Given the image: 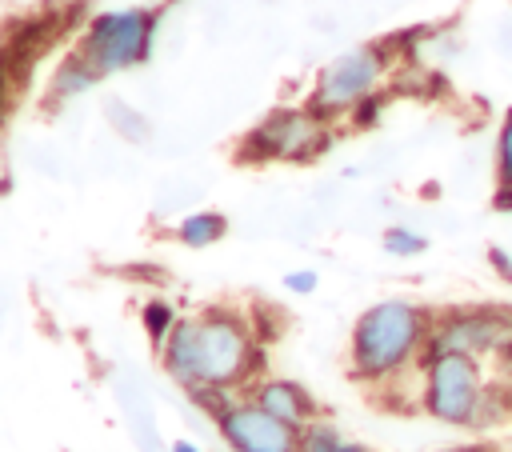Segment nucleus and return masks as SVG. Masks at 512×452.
I'll return each mask as SVG.
<instances>
[{
  "label": "nucleus",
  "instance_id": "obj_24",
  "mask_svg": "<svg viewBox=\"0 0 512 452\" xmlns=\"http://www.w3.org/2000/svg\"><path fill=\"white\" fill-rule=\"evenodd\" d=\"M340 452H372V448H368V444H356V440H344Z\"/></svg>",
  "mask_w": 512,
  "mask_h": 452
},
{
  "label": "nucleus",
  "instance_id": "obj_23",
  "mask_svg": "<svg viewBox=\"0 0 512 452\" xmlns=\"http://www.w3.org/2000/svg\"><path fill=\"white\" fill-rule=\"evenodd\" d=\"M168 452H204V448H200V444H192V440H176Z\"/></svg>",
  "mask_w": 512,
  "mask_h": 452
},
{
  "label": "nucleus",
  "instance_id": "obj_14",
  "mask_svg": "<svg viewBox=\"0 0 512 452\" xmlns=\"http://www.w3.org/2000/svg\"><path fill=\"white\" fill-rule=\"evenodd\" d=\"M340 448H344V436L336 424L312 420L308 428H300V452H340Z\"/></svg>",
  "mask_w": 512,
  "mask_h": 452
},
{
  "label": "nucleus",
  "instance_id": "obj_2",
  "mask_svg": "<svg viewBox=\"0 0 512 452\" xmlns=\"http://www.w3.org/2000/svg\"><path fill=\"white\" fill-rule=\"evenodd\" d=\"M436 312L416 300H376L352 324L348 368L360 384H392L420 368Z\"/></svg>",
  "mask_w": 512,
  "mask_h": 452
},
{
  "label": "nucleus",
  "instance_id": "obj_1",
  "mask_svg": "<svg viewBox=\"0 0 512 452\" xmlns=\"http://www.w3.org/2000/svg\"><path fill=\"white\" fill-rule=\"evenodd\" d=\"M160 364L184 392L196 384L240 388L264 372V344L240 312L216 304L196 316H180L160 348Z\"/></svg>",
  "mask_w": 512,
  "mask_h": 452
},
{
  "label": "nucleus",
  "instance_id": "obj_13",
  "mask_svg": "<svg viewBox=\"0 0 512 452\" xmlns=\"http://www.w3.org/2000/svg\"><path fill=\"white\" fill-rule=\"evenodd\" d=\"M188 400L204 412V416H212V420H220L240 396H236V388H212V384H196V388H188Z\"/></svg>",
  "mask_w": 512,
  "mask_h": 452
},
{
  "label": "nucleus",
  "instance_id": "obj_6",
  "mask_svg": "<svg viewBox=\"0 0 512 452\" xmlns=\"http://www.w3.org/2000/svg\"><path fill=\"white\" fill-rule=\"evenodd\" d=\"M328 128L308 108H280L244 136V160H292L304 164L328 148Z\"/></svg>",
  "mask_w": 512,
  "mask_h": 452
},
{
  "label": "nucleus",
  "instance_id": "obj_11",
  "mask_svg": "<svg viewBox=\"0 0 512 452\" xmlns=\"http://www.w3.org/2000/svg\"><path fill=\"white\" fill-rule=\"evenodd\" d=\"M224 232H228V220L220 212H192V216H184L176 224V236L188 248H208V244L224 240Z\"/></svg>",
  "mask_w": 512,
  "mask_h": 452
},
{
  "label": "nucleus",
  "instance_id": "obj_17",
  "mask_svg": "<svg viewBox=\"0 0 512 452\" xmlns=\"http://www.w3.org/2000/svg\"><path fill=\"white\" fill-rule=\"evenodd\" d=\"M380 112H384V92H372V96H364V100L352 108V124H356V128H372V124L380 120Z\"/></svg>",
  "mask_w": 512,
  "mask_h": 452
},
{
  "label": "nucleus",
  "instance_id": "obj_16",
  "mask_svg": "<svg viewBox=\"0 0 512 452\" xmlns=\"http://www.w3.org/2000/svg\"><path fill=\"white\" fill-rule=\"evenodd\" d=\"M424 248H428V240H424L420 232H412V228H404V224L384 228V252H388V256H420Z\"/></svg>",
  "mask_w": 512,
  "mask_h": 452
},
{
  "label": "nucleus",
  "instance_id": "obj_21",
  "mask_svg": "<svg viewBox=\"0 0 512 452\" xmlns=\"http://www.w3.org/2000/svg\"><path fill=\"white\" fill-rule=\"evenodd\" d=\"M440 452H500V448L488 444V440H472V444H452V448H440Z\"/></svg>",
  "mask_w": 512,
  "mask_h": 452
},
{
  "label": "nucleus",
  "instance_id": "obj_4",
  "mask_svg": "<svg viewBox=\"0 0 512 452\" xmlns=\"http://www.w3.org/2000/svg\"><path fill=\"white\" fill-rule=\"evenodd\" d=\"M388 64H392V44H384V40H380V44H360V48L336 56V60L320 72L316 92L308 96L304 108H308L316 120H332V116H340V112H352L364 96L376 92V84H380V76L388 72Z\"/></svg>",
  "mask_w": 512,
  "mask_h": 452
},
{
  "label": "nucleus",
  "instance_id": "obj_18",
  "mask_svg": "<svg viewBox=\"0 0 512 452\" xmlns=\"http://www.w3.org/2000/svg\"><path fill=\"white\" fill-rule=\"evenodd\" d=\"M316 284H320V276H316L312 268H296V272H288V276H284V288H288V292H300V296H304V292H312Z\"/></svg>",
  "mask_w": 512,
  "mask_h": 452
},
{
  "label": "nucleus",
  "instance_id": "obj_7",
  "mask_svg": "<svg viewBox=\"0 0 512 452\" xmlns=\"http://www.w3.org/2000/svg\"><path fill=\"white\" fill-rule=\"evenodd\" d=\"M512 340V308H444L432 320L428 352H464V356H488L504 352Z\"/></svg>",
  "mask_w": 512,
  "mask_h": 452
},
{
  "label": "nucleus",
  "instance_id": "obj_10",
  "mask_svg": "<svg viewBox=\"0 0 512 452\" xmlns=\"http://www.w3.org/2000/svg\"><path fill=\"white\" fill-rule=\"evenodd\" d=\"M100 80V68L84 56V52H76V56H68L60 68H56V76H52V96L60 100H68V96H80V92H88L92 84Z\"/></svg>",
  "mask_w": 512,
  "mask_h": 452
},
{
  "label": "nucleus",
  "instance_id": "obj_8",
  "mask_svg": "<svg viewBox=\"0 0 512 452\" xmlns=\"http://www.w3.org/2000/svg\"><path fill=\"white\" fill-rule=\"evenodd\" d=\"M216 432L232 452H300V432L280 424L252 400H236L216 420Z\"/></svg>",
  "mask_w": 512,
  "mask_h": 452
},
{
  "label": "nucleus",
  "instance_id": "obj_9",
  "mask_svg": "<svg viewBox=\"0 0 512 452\" xmlns=\"http://www.w3.org/2000/svg\"><path fill=\"white\" fill-rule=\"evenodd\" d=\"M248 400L260 404L268 416H276L280 424H288V428H296V432L308 428L312 420H320L316 396H312L304 384L288 380V376H264V380H256V388H252Z\"/></svg>",
  "mask_w": 512,
  "mask_h": 452
},
{
  "label": "nucleus",
  "instance_id": "obj_5",
  "mask_svg": "<svg viewBox=\"0 0 512 452\" xmlns=\"http://www.w3.org/2000/svg\"><path fill=\"white\" fill-rule=\"evenodd\" d=\"M160 12L156 8H120L104 12L88 24L80 52L104 72H120L128 64H140L152 56V36H156Z\"/></svg>",
  "mask_w": 512,
  "mask_h": 452
},
{
  "label": "nucleus",
  "instance_id": "obj_19",
  "mask_svg": "<svg viewBox=\"0 0 512 452\" xmlns=\"http://www.w3.org/2000/svg\"><path fill=\"white\" fill-rule=\"evenodd\" d=\"M488 264H492V268L512 284V256H508L504 248H488Z\"/></svg>",
  "mask_w": 512,
  "mask_h": 452
},
{
  "label": "nucleus",
  "instance_id": "obj_3",
  "mask_svg": "<svg viewBox=\"0 0 512 452\" xmlns=\"http://www.w3.org/2000/svg\"><path fill=\"white\" fill-rule=\"evenodd\" d=\"M488 376L480 356L464 352H428L420 360V412L448 424V428H472L480 400H484Z\"/></svg>",
  "mask_w": 512,
  "mask_h": 452
},
{
  "label": "nucleus",
  "instance_id": "obj_12",
  "mask_svg": "<svg viewBox=\"0 0 512 452\" xmlns=\"http://www.w3.org/2000/svg\"><path fill=\"white\" fill-rule=\"evenodd\" d=\"M140 324H144V336H148V344L160 352V348L168 344L172 328L180 324V316H176L172 300H164V296H152V300L140 308Z\"/></svg>",
  "mask_w": 512,
  "mask_h": 452
},
{
  "label": "nucleus",
  "instance_id": "obj_22",
  "mask_svg": "<svg viewBox=\"0 0 512 452\" xmlns=\"http://www.w3.org/2000/svg\"><path fill=\"white\" fill-rule=\"evenodd\" d=\"M492 208L496 212H512V188H496L492 192Z\"/></svg>",
  "mask_w": 512,
  "mask_h": 452
},
{
  "label": "nucleus",
  "instance_id": "obj_15",
  "mask_svg": "<svg viewBox=\"0 0 512 452\" xmlns=\"http://www.w3.org/2000/svg\"><path fill=\"white\" fill-rule=\"evenodd\" d=\"M496 188H512V108L496 128Z\"/></svg>",
  "mask_w": 512,
  "mask_h": 452
},
{
  "label": "nucleus",
  "instance_id": "obj_20",
  "mask_svg": "<svg viewBox=\"0 0 512 452\" xmlns=\"http://www.w3.org/2000/svg\"><path fill=\"white\" fill-rule=\"evenodd\" d=\"M12 80H16V72H12V68L0 60V120L8 116V84H12Z\"/></svg>",
  "mask_w": 512,
  "mask_h": 452
}]
</instances>
